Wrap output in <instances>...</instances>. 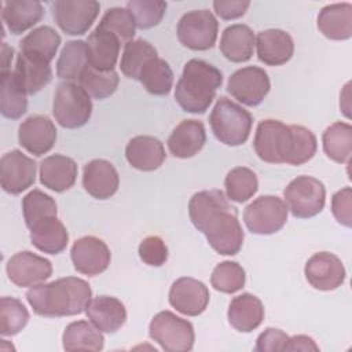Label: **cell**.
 Instances as JSON below:
<instances>
[{
	"instance_id": "6da1fadb",
	"label": "cell",
	"mask_w": 352,
	"mask_h": 352,
	"mask_svg": "<svg viewBox=\"0 0 352 352\" xmlns=\"http://www.w3.org/2000/svg\"><path fill=\"white\" fill-rule=\"evenodd\" d=\"M188 214L194 227L219 254L234 256L241 250L245 235L236 209L221 190L195 192L188 202Z\"/></svg>"
},
{
	"instance_id": "7a4b0ae2",
	"label": "cell",
	"mask_w": 352,
	"mask_h": 352,
	"mask_svg": "<svg viewBox=\"0 0 352 352\" xmlns=\"http://www.w3.org/2000/svg\"><path fill=\"white\" fill-rule=\"evenodd\" d=\"M92 290L87 280L66 276L50 283H38L26 292L33 312L45 318L73 316L84 312L91 301Z\"/></svg>"
},
{
	"instance_id": "3957f363",
	"label": "cell",
	"mask_w": 352,
	"mask_h": 352,
	"mask_svg": "<svg viewBox=\"0 0 352 352\" xmlns=\"http://www.w3.org/2000/svg\"><path fill=\"white\" fill-rule=\"evenodd\" d=\"M221 72L202 59H190L175 88V100L186 113L202 114L212 104L221 87Z\"/></svg>"
},
{
	"instance_id": "277c9868",
	"label": "cell",
	"mask_w": 352,
	"mask_h": 352,
	"mask_svg": "<svg viewBox=\"0 0 352 352\" xmlns=\"http://www.w3.org/2000/svg\"><path fill=\"white\" fill-rule=\"evenodd\" d=\"M209 124L213 135L220 143L234 147L241 146L248 140L253 125V117L241 104L221 96L209 116Z\"/></svg>"
},
{
	"instance_id": "5b68a950",
	"label": "cell",
	"mask_w": 352,
	"mask_h": 352,
	"mask_svg": "<svg viewBox=\"0 0 352 352\" xmlns=\"http://www.w3.org/2000/svg\"><path fill=\"white\" fill-rule=\"evenodd\" d=\"M55 121L67 129L84 126L92 114L91 96L77 82L65 81L56 87L52 102Z\"/></svg>"
},
{
	"instance_id": "8992f818",
	"label": "cell",
	"mask_w": 352,
	"mask_h": 352,
	"mask_svg": "<svg viewBox=\"0 0 352 352\" xmlns=\"http://www.w3.org/2000/svg\"><path fill=\"white\" fill-rule=\"evenodd\" d=\"M253 148L268 164H287L293 148V131L279 120H264L257 125Z\"/></svg>"
},
{
	"instance_id": "52a82bcc",
	"label": "cell",
	"mask_w": 352,
	"mask_h": 352,
	"mask_svg": "<svg viewBox=\"0 0 352 352\" xmlns=\"http://www.w3.org/2000/svg\"><path fill=\"white\" fill-rule=\"evenodd\" d=\"M148 336L166 352L191 351L195 333L191 322L170 311H161L150 322Z\"/></svg>"
},
{
	"instance_id": "ba28073f",
	"label": "cell",
	"mask_w": 352,
	"mask_h": 352,
	"mask_svg": "<svg viewBox=\"0 0 352 352\" xmlns=\"http://www.w3.org/2000/svg\"><path fill=\"white\" fill-rule=\"evenodd\" d=\"M285 202L297 219H309L319 214L326 204L324 184L312 176H297L283 191Z\"/></svg>"
},
{
	"instance_id": "9c48e42d",
	"label": "cell",
	"mask_w": 352,
	"mask_h": 352,
	"mask_svg": "<svg viewBox=\"0 0 352 352\" xmlns=\"http://www.w3.org/2000/svg\"><path fill=\"white\" fill-rule=\"evenodd\" d=\"M287 205L275 195H261L243 210L248 230L256 235H271L283 228L287 221Z\"/></svg>"
},
{
	"instance_id": "30bf717a",
	"label": "cell",
	"mask_w": 352,
	"mask_h": 352,
	"mask_svg": "<svg viewBox=\"0 0 352 352\" xmlns=\"http://www.w3.org/2000/svg\"><path fill=\"white\" fill-rule=\"evenodd\" d=\"M176 32L184 47L192 51H206L216 43L219 22L209 10H192L180 18Z\"/></svg>"
},
{
	"instance_id": "8fae6325",
	"label": "cell",
	"mask_w": 352,
	"mask_h": 352,
	"mask_svg": "<svg viewBox=\"0 0 352 352\" xmlns=\"http://www.w3.org/2000/svg\"><path fill=\"white\" fill-rule=\"evenodd\" d=\"M55 23L70 36L88 32L96 19L100 4L96 0H56L51 4Z\"/></svg>"
},
{
	"instance_id": "7c38bea8",
	"label": "cell",
	"mask_w": 352,
	"mask_h": 352,
	"mask_svg": "<svg viewBox=\"0 0 352 352\" xmlns=\"http://www.w3.org/2000/svg\"><path fill=\"white\" fill-rule=\"evenodd\" d=\"M271 88L268 73L258 66H246L234 72L227 82V92L245 106H258Z\"/></svg>"
},
{
	"instance_id": "4fadbf2b",
	"label": "cell",
	"mask_w": 352,
	"mask_h": 352,
	"mask_svg": "<svg viewBox=\"0 0 352 352\" xmlns=\"http://www.w3.org/2000/svg\"><path fill=\"white\" fill-rule=\"evenodd\" d=\"M36 162L21 150L6 153L0 160L1 188L12 195L28 190L36 180Z\"/></svg>"
},
{
	"instance_id": "5bb4252c",
	"label": "cell",
	"mask_w": 352,
	"mask_h": 352,
	"mask_svg": "<svg viewBox=\"0 0 352 352\" xmlns=\"http://www.w3.org/2000/svg\"><path fill=\"white\" fill-rule=\"evenodd\" d=\"M8 279L19 287H32L52 275V264L50 260L30 252L23 250L15 253L6 265Z\"/></svg>"
},
{
	"instance_id": "9a60e30c",
	"label": "cell",
	"mask_w": 352,
	"mask_h": 352,
	"mask_svg": "<svg viewBox=\"0 0 352 352\" xmlns=\"http://www.w3.org/2000/svg\"><path fill=\"white\" fill-rule=\"evenodd\" d=\"M70 256L74 270L88 276H96L104 272L111 260L107 245L94 235L76 239L72 246Z\"/></svg>"
},
{
	"instance_id": "2e32d148",
	"label": "cell",
	"mask_w": 352,
	"mask_h": 352,
	"mask_svg": "<svg viewBox=\"0 0 352 352\" xmlns=\"http://www.w3.org/2000/svg\"><path fill=\"white\" fill-rule=\"evenodd\" d=\"M304 274L314 289L323 292L338 289L346 275L341 258L329 252L312 254L305 264Z\"/></svg>"
},
{
	"instance_id": "e0dca14e",
	"label": "cell",
	"mask_w": 352,
	"mask_h": 352,
	"mask_svg": "<svg viewBox=\"0 0 352 352\" xmlns=\"http://www.w3.org/2000/svg\"><path fill=\"white\" fill-rule=\"evenodd\" d=\"M209 297L205 283L188 276L176 279L169 290V304L187 316L201 315L209 304Z\"/></svg>"
},
{
	"instance_id": "ac0fdd59",
	"label": "cell",
	"mask_w": 352,
	"mask_h": 352,
	"mask_svg": "<svg viewBox=\"0 0 352 352\" xmlns=\"http://www.w3.org/2000/svg\"><path fill=\"white\" fill-rule=\"evenodd\" d=\"M18 142L28 153L41 157L47 154L56 142L55 124L47 116H30L19 125Z\"/></svg>"
},
{
	"instance_id": "d6986e66",
	"label": "cell",
	"mask_w": 352,
	"mask_h": 352,
	"mask_svg": "<svg viewBox=\"0 0 352 352\" xmlns=\"http://www.w3.org/2000/svg\"><path fill=\"white\" fill-rule=\"evenodd\" d=\"M14 74L26 95L37 94L52 80L50 62L38 55L23 51H19L16 55Z\"/></svg>"
},
{
	"instance_id": "ffe728a7",
	"label": "cell",
	"mask_w": 352,
	"mask_h": 352,
	"mask_svg": "<svg viewBox=\"0 0 352 352\" xmlns=\"http://www.w3.org/2000/svg\"><path fill=\"white\" fill-rule=\"evenodd\" d=\"M120 186V176L110 161L92 160L82 170V187L96 199H109Z\"/></svg>"
},
{
	"instance_id": "44dd1931",
	"label": "cell",
	"mask_w": 352,
	"mask_h": 352,
	"mask_svg": "<svg viewBox=\"0 0 352 352\" xmlns=\"http://www.w3.org/2000/svg\"><path fill=\"white\" fill-rule=\"evenodd\" d=\"M257 58L268 66H280L289 62L294 52L292 36L280 29H267L256 37Z\"/></svg>"
},
{
	"instance_id": "7402d4cb",
	"label": "cell",
	"mask_w": 352,
	"mask_h": 352,
	"mask_svg": "<svg viewBox=\"0 0 352 352\" xmlns=\"http://www.w3.org/2000/svg\"><path fill=\"white\" fill-rule=\"evenodd\" d=\"M125 158L132 168L151 172L164 164L166 154L160 139L148 135H139L128 142L125 147Z\"/></svg>"
},
{
	"instance_id": "603a6c76",
	"label": "cell",
	"mask_w": 352,
	"mask_h": 352,
	"mask_svg": "<svg viewBox=\"0 0 352 352\" xmlns=\"http://www.w3.org/2000/svg\"><path fill=\"white\" fill-rule=\"evenodd\" d=\"M206 143V131L198 120H183L168 138L169 153L176 158H191Z\"/></svg>"
},
{
	"instance_id": "cb8c5ba5",
	"label": "cell",
	"mask_w": 352,
	"mask_h": 352,
	"mask_svg": "<svg viewBox=\"0 0 352 352\" xmlns=\"http://www.w3.org/2000/svg\"><path fill=\"white\" fill-rule=\"evenodd\" d=\"M85 43L88 62L94 69L100 72L114 70L121 48V41L116 34L96 26Z\"/></svg>"
},
{
	"instance_id": "d4e9b609",
	"label": "cell",
	"mask_w": 352,
	"mask_h": 352,
	"mask_svg": "<svg viewBox=\"0 0 352 352\" xmlns=\"http://www.w3.org/2000/svg\"><path fill=\"white\" fill-rule=\"evenodd\" d=\"M85 314L102 333H116L126 320L125 305L111 296H98L91 300Z\"/></svg>"
},
{
	"instance_id": "484cf974",
	"label": "cell",
	"mask_w": 352,
	"mask_h": 352,
	"mask_svg": "<svg viewBox=\"0 0 352 352\" xmlns=\"http://www.w3.org/2000/svg\"><path fill=\"white\" fill-rule=\"evenodd\" d=\"M77 170L74 160L54 154L40 162V183L55 192H63L74 186Z\"/></svg>"
},
{
	"instance_id": "4316f807",
	"label": "cell",
	"mask_w": 352,
	"mask_h": 352,
	"mask_svg": "<svg viewBox=\"0 0 352 352\" xmlns=\"http://www.w3.org/2000/svg\"><path fill=\"white\" fill-rule=\"evenodd\" d=\"M44 16V7L36 0H8L1 4V19L12 34L33 28Z\"/></svg>"
},
{
	"instance_id": "83f0119b",
	"label": "cell",
	"mask_w": 352,
	"mask_h": 352,
	"mask_svg": "<svg viewBox=\"0 0 352 352\" xmlns=\"http://www.w3.org/2000/svg\"><path fill=\"white\" fill-rule=\"evenodd\" d=\"M227 318L230 324L235 330L242 333H250L263 323V302L254 294L242 293L231 300L227 311Z\"/></svg>"
},
{
	"instance_id": "f1b7e54d",
	"label": "cell",
	"mask_w": 352,
	"mask_h": 352,
	"mask_svg": "<svg viewBox=\"0 0 352 352\" xmlns=\"http://www.w3.org/2000/svg\"><path fill=\"white\" fill-rule=\"evenodd\" d=\"M319 32L330 40H348L352 36V4L336 3L323 7L318 15Z\"/></svg>"
},
{
	"instance_id": "f546056e",
	"label": "cell",
	"mask_w": 352,
	"mask_h": 352,
	"mask_svg": "<svg viewBox=\"0 0 352 352\" xmlns=\"http://www.w3.org/2000/svg\"><path fill=\"white\" fill-rule=\"evenodd\" d=\"M256 37L253 30L243 23L227 26L220 38V51L231 62L242 63L253 56Z\"/></svg>"
},
{
	"instance_id": "4dcf8cb0",
	"label": "cell",
	"mask_w": 352,
	"mask_h": 352,
	"mask_svg": "<svg viewBox=\"0 0 352 352\" xmlns=\"http://www.w3.org/2000/svg\"><path fill=\"white\" fill-rule=\"evenodd\" d=\"M30 241L40 252L58 254L66 249L69 234L58 216H51L30 228Z\"/></svg>"
},
{
	"instance_id": "1f68e13d",
	"label": "cell",
	"mask_w": 352,
	"mask_h": 352,
	"mask_svg": "<svg viewBox=\"0 0 352 352\" xmlns=\"http://www.w3.org/2000/svg\"><path fill=\"white\" fill-rule=\"evenodd\" d=\"M63 349L72 351H102L104 338L102 331L87 320H76L66 326L62 336Z\"/></svg>"
},
{
	"instance_id": "d6a6232c",
	"label": "cell",
	"mask_w": 352,
	"mask_h": 352,
	"mask_svg": "<svg viewBox=\"0 0 352 352\" xmlns=\"http://www.w3.org/2000/svg\"><path fill=\"white\" fill-rule=\"evenodd\" d=\"M0 111L1 116L10 120L21 118L28 110L26 92L18 84L14 72L7 70L0 73Z\"/></svg>"
},
{
	"instance_id": "836d02e7",
	"label": "cell",
	"mask_w": 352,
	"mask_h": 352,
	"mask_svg": "<svg viewBox=\"0 0 352 352\" xmlns=\"http://www.w3.org/2000/svg\"><path fill=\"white\" fill-rule=\"evenodd\" d=\"M324 154L338 164H348L352 154V126L337 121L326 128L322 136Z\"/></svg>"
},
{
	"instance_id": "e575fe53",
	"label": "cell",
	"mask_w": 352,
	"mask_h": 352,
	"mask_svg": "<svg viewBox=\"0 0 352 352\" xmlns=\"http://www.w3.org/2000/svg\"><path fill=\"white\" fill-rule=\"evenodd\" d=\"M88 63L87 43L82 40L67 41L58 58L56 74L62 80L77 82Z\"/></svg>"
},
{
	"instance_id": "d590c367",
	"label": "cell",
	"mask_w": 352,
	"mask_h": 352,
	"mask_svg": "<svg viewBox=\"0 0 352 352\" xmlns=\"http://www.w3.org/2000/svg\"><path fill=\"white\" fill-rule=\"evenodd\" d=\"M139 81L147 92L164 96L172 89L173 72L165 59L157 56L144 65L139 74Z\"/></svg>"
},
{
	"instance_id": "8d00e7d4",
	"label": "cell",
	"mask_w": 352,
	"mask_h": 352,
	"mask_svg": "<svg viewBox=\"0 0 352 352\" xmlns=\"http://www.w3.org/2000/svg\"><path fill=\"white\" fill-rule=\"evenodd\" d=\"M157 56V50L148 41L143 38L132 40L124 45L120 69L125 77L139 80V74L144 65Z\"/></svg>"
},
{
	"instance_id": "74e56055",
	"label": "cell",
	"mask_w": 352,
	"mask_h": 352,
	"mask_svg": "<svg viewBox=\"0 0 352 352\" xmlns=\"http://www.w3.org/2000/svg\"><path fill=\"white\" fill-rule=\"evenodd\" d=\"M60 45V36L51 26L33 29L19 41V51L30 52L51 62Z\"/></svg>"
},
{
	"instance_id": "f35d334b",
	"label": "cell",
	"mask_w": 352,
	"mask_h": 352,
	"mask_svg": "<svg viewBox=\"0 0 352 352\" xmlns=\"http://www.w3.org/2000/svg\"><path fill=\"white\" fill-rule=\"evenodd\" d=\"M118 82H120V77L116 70L100 72L94 69L89 63L84 69V72L81 73L77 81V84L81 88H84L89 96L98 100L111 96L118 87Z\"/></svg>"
},
{
	"instance_id": "ab89813d",
	"label": "cell",
	"mask_w": 352,
	"mask_h": 352,
	"mask_svg": "<svg viewBox=\"0 0 352 352\" xmlns=\"http://www.w3.org/2000/svg\"><path fill=\"white\" fill-rule=\"evenodd\" d=\"M224 187L228 199L242 204L257 192L258 180L252 169L246 166H236L227 173Z\"/></svg>"
},
{
	"instance_id": "60d3db41",
	"label": "cell",
	"mask_w": 352,
	"mask_h": 352,
	"mask_svg": "<svg viewBox=\"0 0 352 352\" xmlns=\"http://www.w3.org/2000/svg\"><path fill=\"white\" fill-rule=\"evenodd\" d=\"M22 212L29 230L47 217L58 216L55 199L38 188L32 190L22 198Z\"/></svg>"
},
{
	"instance_id": "b9f144b4",
	"label": "cell",
	"mask_w": 352,
	"mask_h": 352,
	"mask_svg": "<svg viewBox=\"0 0 352 352\" xmlns=\"http://www.w3.org/2000/svg\"><path fill=\"white\" fill-rule=\"evenodd\" d=\"M29 322V312L21 300L1 297L0 300V334L11 337L18 334Z\"/></svg>"
},
{
	"instance_id": "7bdbcfd3",
	"label": "cell",
	"mask_w": 352,
	"mask_h": 352,
	"mask_svg": "<svg viewBox=\"0 0 352 352\" xmlns=\"http://www.w3.org/2000/svg\"><path fill=\"white\" fill-rule=\"evenodd\" d=\"M246 275L245 270L236 261H221L219 263L210 275V285L214 290L232 294L239 292L245 286Z\"/></svg>"
},
{
	"instance_id": "ee69618b",
	"label": "cell",
	"mask_w": 352,
	"mask_h": 352,
	"mask_svg": "<svg viewBox=\"0 0 352 352\" xmlns=\"http://www.w3.org/2000/svg\"><path fill=\"white\" fill-rule=\"evenodd\" d=\"M98 28L104 29L116 34L121 44H126L132 41L136 30V22L129 10L122 7L109 8L102 16Z\"/></svg>"
},
{
	"instance_id": "f6af8a7d",
	"label": "cell",
	"mask_w": 352,
	"mask_h": 352,
	"mask_svg": "<svg viewBox=\"0 0 352 352\" xmlns=\"http://www.w3.org/2000/svg\"><path fill=\"white\" fill-rule=\"evenodd\" d=\"M166 7L168 4L162 0H129L126 3V10L133 15L139 29L157 26L162 21Z\"/></svg>"
},
{
	"instance_id": "bcb514c9",
	"label": "cell",
	"mask_w": 352,
	"mask_h": 352,
	"mask_svg": "<svg viewBox=\"0 0 352 352\" xmlns=\"http://www.w3.org/2000/svg\"><path fill=\"white\" fill-rule=\"evenodd\" d=\"M293 131V148L289 165H302L308 162L316 153L318 142L312 131L302 125H290Z\"/></svg>"
},
{
	"instance_id": "7dc6e473",
	"label": "cell",
	"mask_w": 352,
	"mask_h": 352,
	"mask_svg": "<svg viewBox=\"0 0 352 352\" xmlns=\"http://www.w3.org/2000/svg\"><path fill=\"white\" fill-rule=\"evenodd\" d=\"M140 260L151 267H161L168 260V248L164 239L158 235L146 236L139 245Z\"/></svg>"
},
{
	"instance_id": "c3c4849f",
	"label": "cell",
	"mask_w": 352,
	"mask_h": 352,
	"mask_svg": "<svg viewBox=\"0 0 352 352\" xmlns=\"http://www.w3.org/2000/svg\"><path fill=\"white\" fill-rule=\"evenodd\" d=\"M331 212L334 219L345 226L352 224V190L351 187H344L338 190L331 198Z\"/></svg>"
},
{
	"instance_id": "681fc988",
	"label": "cell",
	"mask_w": 352,
	"mask_h": 352,
	"mask_svg": "<svg viewBox=\"0 0 352 352\" xmlns=\"http://www.w3.org/2000/svg\"><path fill=\"white\" fill-rule=\"evenodd\" d=\"M289 340V336L280 329L267 327L256 341L254 351L257 352H276L285 351V345Z\"/></svg>"
},
{
	"instance_id": "f907efd6",
	"label": "cell",
	"mask_w": 352,
	"mask_h": 352,
	"mask_svg": "<svg viewBox=\"0 0 352 352\" xmlns=\"http://www.w3.org/2000/svg\"><path fill=\"white\" fill-rule=\"evenodd\" d=\"M250 1L248 0H216L213 1L214 12L226 21L236 19L248 11Z\"/></svg>"
},
{
	"instance_id": "816d5d0a",
	"label": "cell",
	"mask_w": 352,
	"mask_h": 352,
	"mask_svg": "<svg viewBox=\"0 0 352 352\" xmlns=\"http://www.w3.org/2000/svg\"><path fill=\"white\" fill-rule=\"evenodd\" d=\"M285 351H315L316 352L319 351V346L316 345L312 337L298 334V336L289 337L285 345Z\"/></svg>"
},
{
	"instance_id": "f5cc1de1",
	"label": "cell",
	"mask_w": 352,
	"mask_h": 352,
	"mask_svg": "<svg viewBox=\"0 0 352 352\" xmlns=\"http://www.w3.org/2000/svg\"><path fill=\"white\" fill-rule=\"evenodd\" d=\"M14 56V48L7 45V43H3L1 45V72H7L10 70V65Z\"/></svg>"
}]
</instances>
